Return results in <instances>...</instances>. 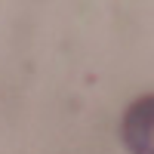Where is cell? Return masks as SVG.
<instances>
[{
  "label": "cell",
  "instance_id": "cell-1",
  "mask_svg": "<svg viewBox=\"0 0 154 154\" xmlns=\"http://www.w3.org/2000/svg\"><path fill=\"white\" fill-rule=\"evenodd\" d=\"M120 139L130 154H154V96L145 93L123 111Z\"/></svg>",
  "mask_w": 154,
  "mask_h": 154
}]
</instances>
